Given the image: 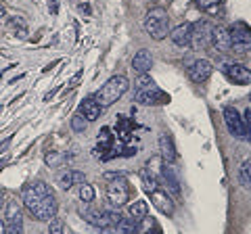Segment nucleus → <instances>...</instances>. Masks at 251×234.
I'll return each mask as SVG.
<instances>
[{
	"instance_id": "8",
	"label": "nucleus",
	"mask_w": 251,
	"mask_h": 234,
	"mask_svg": "<svg viewBox=\"0 0 251 234\" xmlns=\"http://www.w3.org/2000/svg\"><path fill=\"white\" fill-rule=\"evenodd\" d=\"M134 100L138 105H155V103H166V94L157 88V84L153 82V84H149L147 88H140V90H136V96H134Z\"/></svg>"
},
{
	"instance_id": "16",
	"label": "nucleus",
	"mask_w": 251,
	"mask_h": 234,
	"mask_svg": "<svg viewBox=\"0 0 251 234\" xmlns=\"http://www.w3.org/2000/svg\"><path fill=\"white\" fill-rule=\"evenodd\" d=\"M191 29H193L191 23H182V25L174 27L170 32L172 42H174L176 46H191Z\"/></svg>"
},
{
	"instance_id": "21",
	"label": "nucleus",
	"mask_w": 251,
	"mask_h": 234,
	"mask_svg": "<svg viewBox=\"0 0 251 234\" xmlns=\"http://www.w3.org/2000/svg\"><path fill=\"white\" fill-rule=\"evenodd\" d=\"M128 211H130V215L134 217L136 222H140V220H145V217H147L149 205H147V201H134V203H130Z\"/></svg>"
},
{
	"instance_id": "15",
	"label": "nucleus",
	"mask_w": 251,
	"mask_h": 234,
	"mask_svg": "<svg viewBox=\"0 0 251 234\" xmlns=\"http://www.w3.org/2000/svg\"><path fill=\"white\" fill-rule=\"evenodd\" d=\"M100 107L97 100H94V96H88V98H84L82 103H80V113L86 121H94V119H99L100 117Z\"/></svg>"
},
{
	"instance_id": "4",
	"label": "nucleus",
	"mask_w": 251,
	"mask_h": 234,
	"mask_svg": "<svg viewBox=\"0 0 251 234\" xmlns=\"http://www.w3.org/2000/svg\"><path fill=\"white\" fill-rule=\"evenodd\" d=\"M228 34H230V50L245 52V50L251 48V27L247 25V23L237 21L228 29Z\"/></svg>"
},
{
	"instance_id": "22",
	"label": "nucleus",
	"mask_w": 251,
	"mask_h": 234,
	"mask_svg": "<svg viewBox=\"0 0 251 234\" xmlns=\"http://www.w3.org/2000/svg\"><path fill=\"white\" fill-rule=\"evenodd\" d=\"M239 182L243 184V188L251 190V159H245L239 167Z\"/></svg>"
},
{
	"instance_id": "24",
	"label": "nucleus",
	"mask_w": 251,
	"mask_h": 234,
	"mask_svg": "<svg viewBox=\"0 0 251 234\" xmlns=\"http://www.w3.org/2000/svg\"><path fill=\"white\" fill-rule=\"evenodd\" d=\"M111 144H113V134H111V130L103 128V130L99 132V149H100V151H109V149H111Z\"/></svg>"
},
{
	"instance_id": "3",
	"label": "nucleus",
	"mask_w": 251,
	"mask_h": 234,
	"mask_svg": "<svg viewBox=\"0 0 251 234\" xmlns=\"http://www.w3.org/2000/svg\"><path fill=\"white\" fill-rule=\"evenodd\" d=\"M145 29L147 34L153 38V40H163L168 34H170V17H168V11L163 9H151L145 15Z\"/></svg>"
},
{
	"instance_id": "1",
	"label": "nucleus",
	"mask_w": 251,
	"mask_h": 234,
	"mask_svg": "<svg viewBox=\"0 0 251 234\" xmlns=\"http://www.w3.org/2000/svg\"><path fill=\"white\" fill-rule=\"evenodd\" d=\"M23 205L25 209L36 217L38 222H50L57 215V199H54V192L50 190L49 184L44 182H31L23 186L21 192Z\"/></svg>"
},
{
	"instance_id": "26",
	"label": "nucleus",
	"mask_w": 251,
	"mask_h": 234,
	"mask_svg": "<svg viewBox=\"0 0 251 234\" xmlns=\"http://www.w3.org/2000/svg\"><path fill=\"white\" fill-rule=\"evenodd\" d=\"M140 222H143V226H138V232L140 234H161V228L153 220L149 222L147 217H145V220H140Z\"/></svg>"
},
{
	"instance_id": "12",
	"label": "nucleus",
	"mask_w": 251,
	"mask_h": 234,
	"mask_svg": "<svg viewBox=\"0 0 251 234\" xmlns=\"http://www.w3.org/2000/svg\"><path fill=\"white\" fill-rule=\"evenodd\" d=\"M151 203H153L157 209H159L163 215H172V213H174V201H172V197H170L166 190L155 188L151 192Z\"/></svg>"
},
{
	"instance_id": "5",
	"label": "nucleus",
	"mask_w": 251,
	"mask_h": 234,
	"mask_svg": "<svg viewBox=\"0 0 251 234\" xmlns=\"http://www.w3.org/2000/svg\"><path fill=\"white\" fill-rule=\"evenodd\" d=\"M107 199L111 201L115 207H122V205H126V203H128V199H130V188H128V182H126L124 176L113 178V180L107 184Z\"/></svg>"
},
{
	"instance_id": "23",
	"label": "nucleus",
	"mask_w": 251,
	"mask_h": 234,
	"mask_svg": "<svg viewBox=\"0 0 251 234\" xmlns=\"http://www.w3.org/2000/svg\"><path fill=\"white\" fill-rule=\"evenodd\" d=\"M117 230H120V234H138V224L134 217H122L117 224Z\"/></svg>"
},
{
	"instance_id": "28",
	"label": "nucleus",
	"mask_w": 251,
	"mask_h": 234,
	"mask_svg": "<svg viewBox=\"0 0 251 234\" xmlns=\"http://www.w3.org/2000/svg\"><path fill=\"white\" fill-rule=\"evenodd\" d=\"M80 199L84 201V203H92L94 201V188H92V186L90 184H82L80 186Z\"/></svg>"
},
{
	"instance_id": "34",
	"label": "nucleus",
	"mask_w": 251,
	"mask_h": 234,
	"mask_svg": "<svg viewBox=\"0 0 251 234\" xmlns=\"http://www.w3.org/2000/svg\"><path fill=\"white\" fill-rule=\"evenodd\" d=\"M2 15H4V6L0 4V17H2Z\"/></svg>"
},
{
	"instance_id": "31",
	"label": "nucleus",
	"mask_w": 251,
	"mask_h": 234,
	"mask_svg": "<svg viewBox=\"0 0 251 234\" xmlns=\"http://www.w3.org/2000/svg\"><path fill=\"white\" fill-rule=\"evenodd\" d=\"M243 121H245V130H247V140H251V107L243 115Z\"/></svg>"
},
{
	"instance_id": "13",
	"label": "nucleus",
	"mask_w": 251,
	"mask_h": 234,
	"mask_svg": "<svg viewBox=\"0 0 251 234\" xmlns=\"http://www.w3.org/2000/svg\"><path fill=\"white\" fill-rule=\"evenodd\" d=\"M159 157L163 159V163H174L178 153H176V146H174V140L168 132H163L159 136Z\"/></svg>"
},
{
	"instance_id": "6",
	"label": "nucleus",
	"mask_w": 251,
	"mask_h": 234,
	"mask_svg": "<svg viewBox=\"0 0 251 234\" xmlns=\"http://www.w3.org/2000/svg\"><path fill=\"white\" fill-rule=\"evenodd\" d=\"M224 123L226 128H228V132L234 136V138H241V140H247V130H245V121H243L241 113L237 111L234 107H224Z\"/></svg>"
},
{
	"instance_id": "33",
	"label": "nucleus",
	"mask_w": 251,
	"mask_h": 234,
	"mask_svg": "<svg viewBox=\"0 0 251 234\" xmlns=\"http://www.w3.org/2000/svg\"><path fill=\"white\" fill-rule=\"evenodd\" d=\"M0 234H6V224L0 220Z\"/></svg>"
},
{
	"instance_id": "7",
	"label": "nucleus",
	"mask_w": 251,
	"mask_h": 234,
	"mask_svg": "<svg viewBox=\"0 0 251 234\" xmlns=\"http://www.w3.org/2000/svg\"><path fill=\"white\" fill-rule=\"evenodd\" d=\"M211 29H214V25L207 21H197L191 29V46L195 50H201L205 48V46L209 44V38H211Z\"/></svg>"
},
{
	"instance_id": "25",
	"label": "nucleus",
	"mask_w": 251,
	"mask_h": 234,
	"mask_svg": "<svg viewBox=\"0 0 251 234\" xmlns=\"http://www.w3.org/2000/svg\"><path fill=\"white\" fill-rule=\"evenodd\" d=\"M140 178H143V184H145V188H147V190H151V192H153V190L157 188V176H155L149 167H147V169H143V174H140Z\"/></svg>"
},
{
	"instance_id": "14",
	"label": "nucleus",
	"mask_w": 251,
	"mask_h": 234,
	"mask_svg": "<svg viewBox=\"0 0 251 234\" xmlns=\"http://www.w3.org/2000/svg\"><path fill=\"white\" fill-rule=\"evenodd\" d=\"M151 67H153V54L149 52V50H138L134 54V59H132V69L140 75V73H149L151 71Z\"/></svg>"
},
{
	"instance_id": "11",
	"label": "nucleus",
	"mask_w": 251,
	"mask_h": 234,
	"mask_svg": "<svg viewBox=\"0 0 251 234\" xmlns=\"http://www.w3.org/2000/svg\"><path fill=\"white\" fill-rule=\"evenodd\" d=\"M209 44L214 46V50L218 52H228L230 50V34L226 27H214L211 29Z\"/></svg>"
},
{
	"instance_id": "10",
	"label": "nucleus",
	"mask_w": 251,
	"mask_h": 234,
	"mask_svg": "<svg viewBox=\"0 0 251 234\" xmlns=\"http://www.w3.org/2000/svg\"><path fill=\"white\" fill-rule=\"evenodd\" d=\"M220 69H222V73L228 77V80H232L234 84H251V71L239 63H226Z\"/></svg>"
},
{
	"instance_id": "29",
	"label": "nucleus",
	"mask_w": 251,
	"mask_h": 234,
	"mask_svg": "<svg viewBox=\"0 0 251 234\" xmlns=\"http://www.w3.org/2000/svg\"><path fill=\"white\" fill-rule=\"evenodd\" d=\"M86 126H88V121H86L82 115H74V117H72V128H74L75 132H84Z\"/></svg>"
},
{
	"instance_id": "27",
	"label": "nucleus",
	"mask_w": 251,
	"mask_h": 234,
	"mask_svg": "<svg viewBox=\"0 0 251 234\" xmlns=\"http://www.w3.org/2000/svg\"><path fill=\"white\" fill-rule=\"evenodd\" d=\"M220 2H222V0H197V6L205 13H216Z\"/></svg>"
},
{
	"instance_id": "18",
	"label": "nucleus",
	"mask_w": 251,
	"mask_h": 234,
	"mask_svg": "<svg viewBox=\"0 0 251 234\" xmlns=\"http://www.w3.org/2000/svg\"><path fill=\"white\" fill-rule=\"evenodd\" d=\"M86 178L82 171H63V174L59 176V186L63 190H69L74 184H84Z\"/></svg>"
},
{
	"instance_id": "20",
	"label": "nucleus",
	"mask_w": 251,
	"mask_h": 234,
	"mask_svg": "<svg viewBox=\"0 0 251 234\" xmlns=\"http://www.w3.org/2000/svg\"><path fill=\"white\" fill-rule=\"evenodd\" d=\"M161 174H163V180H166L168 188L174 192V194H180V182H178V178H176V174H174V169L170 167V163H166V165H163Z\"/></svg>"
},
{
	"instance_id": "30",
	"label": "nucleus",
	"mask_w": 251,
	"mask_h": 234,
	"mask_svg": "<svg viewBox=\"0 0 251 234\" xmlns=\"http://www.w3.org/2000/svg\"><path fill=\"white\" fill-rule=\"evenodd\" d=\"M49 234H67V230H65V226H63L61 220H52L49 226Z\"/></svg>"
},
{
	"instance_id": "19",
	"label": "nucleus",
	"mask_w": 251,
	"mask_h": 234,
	"mask_svg": "<svg viewBox=\"0 0 251 234\" xmlns=\"http://www.w3.org/2000/svg\"><path fill=\"white\" fill-rule=\"evenodd\" d=\"M6 230L9 234H23V217L19 209L11 207L9 209V224H6Z\"/></svg>"
},
{
	"instance_id": "17",
	"label": "nucleus",
	"mask_w": 251,
	"mask_h": 234,
	"mask_svg": "<svg viewBox=\"0 0 251 234\" xmlns=\"http://www.w3.org/2000/svg\"><path fill=\"white\" fill-rule=\"evenodd\" d=\"M82 217L88 224L97 226V228H107V226H111V222L107 220L105 211H100V209H84L82 211Z\"/></svg>"
},
{
	"instance_id": "9",
	"label": "nucleus",
	"mask_w": 251,
	"mask_h": 234,
	"mask_svg": "<svg viewBox=\"0 0 251 234\" xmlns=\"http://www.w3.org/2000/svg\"><path fill=\"white\" fill-rule=\"evenodd\" d=\"M211 73H214V65H211L207 59H199V61H195V63L188 67V77H191L195 84L207 82L211 77Z\"/></svg>"
},
{
	"instance_id": "32",
	"label": "nucleus",
	"mask_w": 251,
	"mask_h": 234,
	"mask_svg": "<svg viewBox=\"0 0 251 234\" xmlns=\"http://www.w3.org/2000/svg\"><path fill=\"white\" fill-rule=\"evenodd\" d=\"M99 234H115V232H113V230L107 226V228H100V232H99Z\"/></svg>"
},
{
	"instance_id": "2",
	"label": "nucleus",
	"mask_w": 251,
	"mask_h": 234,
	"mask_svg": "<svg viewBox=\"0 0 251 234\" xmlns=\"http://www.w3.org/2000/svg\"><path fill=\"white\" fill-rule=\"evenodd\" d=\"M128 88H130L128 77L113 75V77H109V80L103 84V88L94 94V100H97L100 107H111L113 103H117V100L128 92Z\"/></svg>"
}]
</instances>
